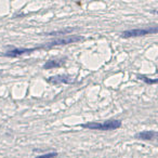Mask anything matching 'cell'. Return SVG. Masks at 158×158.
<instances>
[{
  "label": "cell",
  "instance_id": "cell-5",
  "mask_svg": "<svg viewBox=\"0 0 158 158\" xmlns=\"http://www.w3.org/2000/svg\"><path fill=\"white\" fill-rule=\"evenodd\" d=\"M48 82L51 85H68L74 82V79L68 75H56V76H52L48 79Z\"/></svg>",
  "mask_w": 158,
  "mask_h": 158
},
{
  "label": "cell",
  "instance_id": "cell-9",
  "mask_svg": "<svg viewBox=\"0 0 158 158\" xmlns=\"http://www.w3.org/2000/svg\"><path fill=\"white\" fill-rule=\"evenodd\" d=\"M74 31L73 28H66V29H61V31H52V33H48L47 35L48 36H54V35H66V34H69Z\"/></svg>",
  "mask_w": 158,
  "mask_h": 158
},
{
  "label": "cell",
  "instance_id": "cell-4",
  "mask_svg": "<svg viewBox=\"0 0 158 158\" xmlns=\"http://www.w3.org/2000/svg\"><path fill=\"white\" fill-rule=\"evenodd\" d=\"M41 47H35V48H14L11 50L7 51L6 53H3V56L7 57H19L25 54H31V53L35 52L37 50H40Z\"/></svg>",
  "mask_w": 158,
  "mask_h": 158
},
{
  "label": "cell",
  "instance_id": "cell-8",
  "mask_svg": "<svg viewBox=\"0 0 158 158\" xmlns=\"http://www.w3.org/2000/svg\"><path fill=\"white\" fill-rule=\"evenodd\" d=\"M136 77H138L140 80H143V81L147 85H155V84H157V81H158L157 79H151V78H148V77L144 76V75H138Z\"/></svg>",
  "mask_w": 158,
  "mask_h": 158
},
{
  "label": "cell",
  "instance_id": "cell-6",
  "mask_svg": "<svg viewBox=\"0 0 158 158\" xmlns=\"http://www.w3.org/2000/svg\"><path fill=\"white\" fill-rule=\"evenodd\" d=\"M157 136V131H152V130H146V131H141L135 133L134 138L138 140H143V141H152L155 140Z\"/></svg>",
  "mask_w": 158,
  "mask_h": 158
},
{
  "label": "cell",
  "instance_id": "cell-2",
  "mask_svg": "<svg viewBox=\"0 0 158 158\" xmlns=\"http://www.w3.org/2000/svg\"><path fill=\"white\" fill-rule=\"evenodd\" d=\"M85 38L82 36H76V35H73V36H68V37L65 38H57V39H54L52 41L48 42L46 44H42L41 49L46 48H52V47H57V46H66V44H76V42L79 41H82Z\"/></svg>",
  "mask_w": 158,
  "mask_h": 158
},
{
  "label": "cell",
  "instance_id": "cell-10",
  "mask_svg": "<svg viewBox=\"0 0 158 158\" xmlns=\"http://www.w3.org/2000/svg\"><path fill=\"white\" fill-rule=\"evenodd\" d=\"M57 156L56 152H52V153H47L44 154V155H39V156H36L34 158H55Z\"/></svg>",
  "mask_w": 158,
  "mask_h": 158
},
{
  "label": "cell",
  "instance_id": "cell-1",
  "mask_svg": "<svg viewBox=\"0 0 158 158\" xmlns=\"http://www.w3.org/2000/svg\"><path fill=\"white\" fill-rule=\"evenodd\" d=\"M82 128L89 130H100V131H112L121 127V121L117 119L106 120L103 123H88L81 125Z\"/></svg>",
  "mask_w": 158,
  "mask_h": 158
},
{
  "label": "cell",
  "instance_id": "cell-3",
  "mask_svg": "<svg viewBox=\"0 0 158 158\" xmlns=\"http://www.w3.org/2000/svg\"><path fill=\"white\" fill-rule=\"evenodd\" d=\"M158 31V28L156 26L149 27V28H135V29H129L121 33V38L129 39V38H135V37H142V36L151 35V34H156Z\"/></svg>",
  "mask_w": 158,
  "mask_h": 158
},
{
  "label": "cell",
  "instance_id": "cell-7",
  "mask_svg": "<svg viewBox=\"0 0 158 158\" xmlns=\"http://www.w3.org/2000/svg\"><path fill=\"white\" fill-rule=\"evenodd\" d=\"M65 60H50L44 65V69H52V68L62 67L65 64Z\"/></svg>",
  "mask_w": 158,
  "mask_h": 158
}]
</instances>
